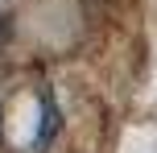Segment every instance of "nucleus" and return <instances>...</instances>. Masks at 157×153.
I'll use <instances>...</instances> for the list:
<instances>
[{
    "mask_svg": "<svg viewBox=\"0 0 157 153\" xmlns=\"http://www.w3.org/2000/svg\"><path fill=\"white\" fill-rule=\"evenodd\" d=\"M0 41H4V21H0Z\"/></svg>",
    "mask_w": 157,
    "mask_h": 153,
    "instance_id": "obj_1",
    "label": "nucleus"
}]
</instances>
